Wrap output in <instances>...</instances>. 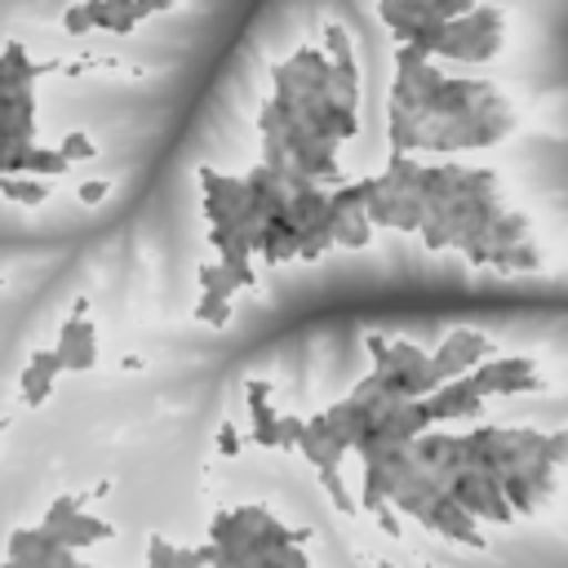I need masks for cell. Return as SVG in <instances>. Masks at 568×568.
<instances>
[{
    "mask_svg": "<svg viewBox=\"0 0 568 568\" xmlns=\"http://www.w3.org/2000/svg\"><path fill=\"white\" fill-rule=\"evenodd\" d=\"M53 382H58V377H49V373H44V377H40L31 390H22V404H27V408H40V404L53 395Z\"/></svg>",
    "mask_w": 568,
    "mask_h": 568,
    "instance_id": "obj_46",
    "label": "cell"
},
{
    "mask_svg": "<svg viewBox=\"0 0 568 568\" xmlns=\"http://www.w3.org/2000/svg\"><path fill=\"white\" fill-rule=\"evenodd\" d=\"M213 448H217L222 457H240V448H244V444H240V430H235L231 422H222L217 435H213Z\"/></svg>",
    "mask_w": 568,
    "mask_h": 568,
    "instance_id": "obj_38",
    "label": "cell"
},
{
    "mask_svg": "<svg viewBox=\"0 0 568 568\" xmlns=\"http://www.w3.org/2000/svg\"><path fill=\"white\" fill-rule=\"evenodd\" d=\"M497 49H501V36H479V40H470V58L466 62H493Z\"/></svg>",
    "mask_w": 568,
    "mask_h": 568,
    "instance_id": "obj_41",
    "label": "cell"
},
{
    "mask_svg": "<svg viewBox=\"0 0 568 568\" xmlns=\"http://www.w3.org/2000/svg\"><path fill=\"white\" fill-rule=\"evenodd\" d=\"M106 195H111V182H106V178H93V182H80V186H75V200H80V204H102Z\"/></svg>",
    "mask_w": 568,
    "mask_h": 568,
    "instance_id": "obj_40",
    "label": "cell"
},
{
    "mask_svg": "<svg viewBox=\"0 0 568 568\" xmlns=\"http://www.w3.org/2000/svg\"><path fill=\"white\" fill-rule=\"evenodd\" d=\"M0 195H4L9 204H22V209H40L49 191H44V182H40V178H9V173H4V178H0Z\"/></svg>",
    "mask_w": 568,
    "mask_h": 568,
    "instance_id": "obj_4",
    "label": "cell"
},
{
    "mask_svg": "<svg viewBox=\"0 0 568 568\" xmlns=\"http://www.w3.org/2000/svg\"><path fill=\"white\" fill-rule=\"evenodd\" d=\"M288 541H293V546H306V541H311V528H288Z\"/></svg>",
    "mask_w": 568,
    "mask_h": 568,
    "instance_id": "obj_58",
    "label": "cell"
},
{
    "mask_svg": "<svg viewBox=\"0 0 568 568\" xmlns=\"http://www.w3.org/2000/svg\"><path fill=\"white\" fill-rule=\"evenodd\" d=\"M71 320H89V297H75L71 302Z\"/></svg>",
    "mask_w": 568,
    "mask_h": 568,
    "instance_id": "obj_56",
    "label": "cell"
},
{
    "mask_svg": "<svg viewBox=\"0 0 568 568\" xmlns=\"http://www.w3.org/2000/svg\"><path fill=\"white\" fill-rule=\"evenodd\" d=\"M62 31H67V36H84V31H93L89 9H84V4H67V13H62Z\"/></svg>",
    "mask_w": 568,
    "mask_h": 568,
    "instance_id": "obj_36",
    "label": "cell"
},
{
    "mask_svg": "<svg viewBox=\"0 0 568 568\" xmlns=\"http://www.w3.org/2000/svg\"><path fill=\"white\" fill-rule=\"evenodd\" d=\"M111 488H115V484H111V479H98V484H93V493H89V497H106V493H111Z\"/></svg>",
    "mask_w": 568,
    "mask_h": 568,
    "instance_id": "obj_59",
    "label": "cell"
},
{
    "mask_svg": "<svg viewBox=\"0 0 568 568\" xmlns=\"http://www.w3.org/2000/svg\"><path fill=\"white\" fill-rule=\"evenodd\" d=\"M40 524L36 528H13L9 532V541H4V559H31L36 550H40Z\"/></svg>",
    "mask_w": 568,
    "mask_h": 568,
    "instance_id": "obj_19",
    "label": "cell"
},
{
    "mask_svg": "<svg viewBox=\"0 0 568 568\" xmlns=\"http://www.w3.org/2000/svg\"><path fill=\"white\" fill-rule=\"evenodd\" d=\"M195 320L209 324V328H226V324H231V302L217 297V293H200V302H195Z\"/></svg>",
    "mask_w": 568,
    "mask_h": 568,
    "instance_id": "obj_13",
    "label": "cell"
},
{
    "mask_svg": "<svg viewBox=\"0 0 568 568\" xmlns=\"http://www.w3.org/2000/svg\"><path fill=\"white\" fill-rule=\"evenodd\" d=\"M222 271H226L240 288H257V271H253V262H222Z\"/></svg>",
    "mask_w": 568,
    "mask_h": 568,
    "instance_id": "obj_43",
    "label": "cell"
},
{
    "mask_svg": "<svg viewBox=\"0 0 568 568\" xmlns=\"http://www.w3.org/2000/svg\"><path fill=\"white\" fill-rule=\"evenodd\" d=\"M71 524H75V528H80L89 541H111V537H115V524H106L102 515H84V510H80Z\"/></svg>",
    "mask_w": 568,
    "mask_h": 568,
    "instance_id": "obj_27",
    "label": "cell"
},
{
    "mask_svg": "<svg viewBox=\"0 0 568 568\" xmlns=\"http://www.w3.org/2000/svg\"><path fill=\"white\" fill-rule=\"evenodd\" d=\"M444 342H448L470 368H479L484 359H493V342H488L479 328H453V333H444Z\"/></svg>",
    "mask_w": 568,
    "mask_h": 568,
    "instance_id": "obj_2",
    "label": "cell"
},
{
    "mask_svg": "<svg viewBox=\"0 0 568 568\" xmlns=\"http://www.w3.org/2000/svg\"><path fill=\"white\" fill-rule=\"evenodd\" d=\"M373 222H368V213L364 209H351L342 222H337V248H364L368 240H373Z\"/></svg>",
    "mask_w": 568,
    "mask_h": 568,
    "instance_id": "obj_5",
    "label": "cell"
},
{
    "mask_svg": "<svg viewBox=\"0 0 568 568\" xmlns=\"http://www.w3.org/2000/svg\"><path fill=\"white\" fill-rule=\"evenodd\" d=\"M546 462H550V466H564V462H568V430H550V439H546Z\"/></svg>",
    "mask_w": 568,
    "mask_h": 568,
    "instance_id": "obj_44",
    "label": "cell"
},
{
    "mask_svg": "<svg viewBox=\"0 0 568 568\" xmlns=\"http://www.w3.org/2000/svg\"><path fill=\"white\" fill-rule=\"evenodd\" d=\"M426 62H435V53L430 49H422V44H399L395 49V75H413V71H422Z\"/></svg>",
    "mask_w": 568,
    "mask_h": 568,
    "instance_id": "obj_21",
    "label": "cell"
},
{
    "mask_svg": "<svg viewBox=\"0 0 568 568\" xmlns=\"http://www.w3.org/2000/svg\"><path fill=\"white\" fill-rule=\"evenodd\" d=\"M532 390H546V377H541V373H519V377H501V390H497V395H532Z\"/></svg>",
    "mask_w": 568,
    "mask_h": 568,
    "instance_id": "obj_30",
    "label": "cell"
},
{
    "mask_svg": "<svg viewBox=\"0 0 568 568\" xmlns=\"http://www.w3.org/2000/svg\"><path fill=\"white\" fill-rule=\"evenodd\" d=\"M248 413H253V444L280 448V408H271V404H248Z\"/></svg>",
    "mask_w": 568,
    "mask_h": 568,
    "instance_id": "obj_7",
    "label": "cell"
},
{
    "mask_svg": "<svg viewBox=\"0 0 568 568\" xmlns=\"http://www.w3.org/2000/svg\"><path fill=\"white\" fill-rule=\"evenodd\" d=\"M27 364H36L40 373H49V377H58V373H67V359L53 351V346H44V351H31V359Z\"/></svg>",
    "mask_w": 568,
    "mask_h": 568,
    "instance_id": "obj_37",
    "label": "cell"
},
{
    "mask_svg": "<svg viewBox=\"0 0 568 568\" xmlns=\"http://www.w3.org/2000/svg\"><path fill=\"white\" fill-rule=\"evenodd\" d=\"M84 493H62V497H53L49 501V510H44V519H40V528H62V524H71L80 510H84Z\"/></svg>",
    "mask_w": 568,
    "mask_h": 568,
    "instance_id": "obj_10",
    "label": "cell"
},
{
    "mask_svg": "<svg viewBox=\"0 0 568 568\" xmlns=\"http://www.w3.org/2000/svg\"><path fill=\"white\" fill-rule=\"evenodd\" d=\"M430 364V355L417 346V342H408V337H390V368H408V373H417V368H426Z\"/></svg>",
    "mask_w": 568,
    "mask_h": 568,
    "instance_id": "obj_15",
    "label": "cell"
},
{
    "mask_svg": "<svg viewBox=\"0 0 568 568\" xmlns=\"http://www.w3.org/2000/svg\"><path fill=\"white\" fill-rule=\"evenodd\" d=\"M524 240H528V213H501V217L493 222V244L515 248V244H524Z\"/></svg>",
    "mask_w": 568,
    "mask_h": 568,
    "instance_id": "obj_11",
    "label": "cell"
},
{
    "mask_svg": "<svg viewBox=\"0 0 568 568\" xmlns=\"http://www.w3.org/2000/svg\"><path fill=\"white\" fill-rule=\"evenodd\" d=\"M80 568H98V564H80Z\"/></svg>",
    "mask_w": 568,
    "mask_h": 568,
    "instance_id": "obj_63",
    "label": "cell"
},
{
    "mask_svg": "<svg viewBox=\"0 0 568 568\" xmlns=\"http://www.w3.org/2000/svg\"><path fill=\"white\" fill-rule=\"evenodd\" d=\"M98 364V328H93V320H84V342L67 355V373H89Z\"/></svg>",
    "mask_w": 568,
    "mask_h": 568,
    "instance_id": "obj_14",
    "label": "cell"
},
{
    "mask_svg": "<svg viewBox=\"0 0 568 568\" xmlns=\"http://www.w3.org/2000/svg\"><path fill=\"white\" fill-rule=\"evenodd\" d=\"M426 568H439V564H426Z\"/></svg>",
    "mask_w": 568,
    "mask_h": 568,
    "instance_id": "obj_64",
    "label": "cell"
},
{
    "mask_svg": "<svg viewBox=\"0 0 568 568\" xmlns=\"http://www.w3.org/2000/svg\"><path fill=\"white\" fill-rule=\"evenodd\" d=\"M501 493L515 506V515H532L537 510V497H532V484L524 479V470H506L501 475Z\"/></svg>",
    "mask_w": 568,
    "mask_h": 568,
    "instance_id": "obj_8",
    "label": "cell"
},
{
    "mask_svg": "<svg viewBox=\"0 0 568 568\" xmlns=\"http://www.w3.org/2000/svg\"><path fill=\"white\" fill-rule=\"evenodd\" d=\"M151 13H160V4H155V0H133V9H129L124 18H133V22H142V18H151Z\"/></svg>",
    "mask_w": 568,
    "mask_h": 568,
    "instance_id": "obj_54",
    "label": "cell"
},
{
    "mask_svg": "<svg viewBox=\"0 0 568 568\" xmlns=\"http://www.w3.org/2000/svg\"><path fill=\"white\" fill-rule=\"evenodd\" d=\"M466 377H470V390H475L479 399H488V395L501 390V377H497V364H493V359H484V364H479L475 373H466Z\"/></svg>",
    "mask_w": 568,
    "mask_h": 568,
    "instance_id": "obj_25",
    "label": "cell"
},
{
    "mask_svg": "<svg viewBox=\"0 0 568 568\" xmlns=\"http://www.w3.org/2000/svg\"><path fill=\"white\" fill-rule=\"evenodd\" d=\"M71 169V160L58 151V146H31V169H27V178H58V173H67Z\"/></svg>",
    "mask_w": 568,
    "mask_h": 568,
    "instance_id": "obj_9",
    "label": "cell"
},
{
    "mask_svg": "<svg viewBox=\"0 0 568 568\" xmlns=\"http://www.w3.org/2000/svg\"><path fill=\"white\" fill-rule=\"evenodd\" d=\"M324 120H328V129H333L337 142L359 138V115H355V106H342L337 98H324Z\"/></svg>",
    "mask_w": 568,
    "mask_h": 568,
    "instance_id": "obj_6",
    "label": "cell"
},
{
    "mask_svg": "<svg viewBox=\"0 0 568 568\" xmlns=\"http://www.w3.org/2000/svg\"><path fill=\"white\" fill-rule=\"evenodd\" d=\"M248 235H253V253H257L266 266H280V244H284V240H280V231H275L271 222H262V226H257V231H248Z\"/></svg>",
    "mask_w": 568,
    "mask_h": 568,
    "instance_id": "obj_20",
    "label": "cell"
},
{
    "mask_svg": "<svg viewBox=\"0 0 568 568\" xmlns=\"http://www.w3.org/2000/svg\"><path fill=\"white\" fill-rule=\"evenodd\" d=\"M0 93H9V62L0 58Z\"/></svg>",
    "mask_w": 568,
    "mask_h": 568,
    "instance_id": "obj_60",
    "label": "cell"
},
{
    "mask_svg": "<svg viewBox=\"0 0 568 568\" xmlns=\"http://www.w3.org/2000/svg\"><path fill=\"white\" fill-rule=\"evenodd\" d=\"M200 209H204L209 226H231V217H235V213H231V209H226L217 195H204V200H200Z\"/></svg>",
    "mask_w": 568,
    "mask_h": 568,
    "instance_id": "obj_42",
    "label": "cell"
},
{
    "mask_svg": "<svg viewBox=\"0 0 568 568\" xmlns=\"http://www.w3.org/2000/svg\"><path fill=\"white\" fill-rule=\"evenodd\" d=\"M280 142H284V151H288V155H302V151L311 146V124H306L302 115H297V120H288Z\"/></svg>",
    "mask_w": 568,
    "mask_h": 568,
    "instance_id": "obj_26",
    "label": "cell"
},
{
    "mask_svg": "<svg viewBox=\"0 0 568 568\" xmlns=\"http://www.w3.org/2000/svg\"><path fill=\"white\" fill-rule=\"evenodd\" d=\"M395 209H399V195H390V191L368 195V204H364V213H368V222L377 231H395Z\"/></svg>",
    "mask_w": 568,
    "mask_h": 568,
    "instance_id": "obj_16",
    "label": "cell"
},
{
    "mask_svg": "<svg viewBox=\"0 0 568 568\" xmlns=\"http://www.w3.org/2000/svg\"><path fill=\"white\" fill-rule=\"evenodd\" d=\"M209 541H213V546H235V515H231V510H213V519H209Z\"/></svg>",
    "mask_w": 568,
    "mask_h": 568,
    "instance_id": "obj_28",
    "label": "cell"
},
{
    "mask_svg": "<svg viewBox=\"0 0 568 568\" xmlns=\"http://www.w3.org/2000/svg\"><path fill=\"white\" fill-rule=\"evenodd\" d=\"M284 115H280V106H275V98H266L262 102V111H257V129H262V138H284Z\"/></svg>",
    "mask_w": 568,
    "mask_h": 568,
    "instance_id": "obj_29",
    "label": "cell"
},
{
    "mask_svg": "<svg viewBox=\"0 0 568 568\" xmlns=\"http://www.w3.org/2000/svg\"><path fill=\"white\" fill-rule=\"evenodd\" d=\"M320 484H324V493H328V501L342 510V515H355L359 510V501L346 493V484H342V466H324L320 470Z\"/></svg>",
    "mask_w": 568,
    "mask_h": 568,
    "instance_id": "obj_12",
    "label": "cell"
},
{
    "mask_svg": "<svg viewBox=\"0 0 568 568\" xmlns=\"http://www.w3.org/2000/svg\"><path fill=\"white\" fill-rule=\"evenodd\" d=\"M324 209H328V191H324L320 182H311V186L293 191V200H288V217H293L297 226H311Z\"/></svg>",
    "mask_w": 568,
    "mask_h": 568,
    "instance_id": "obj_3",
    "label": "cell"
},
{
    "mask_svg": "<svg viewBox=\"0 0 568 568\" xmlns=\"http://www.w3.org/2000/svg\"><path fill=\"white\" fill-rule=\"evenodd\" d=\"M426 408H430V417L439 426V422H453V417H479L484 413V399L470 390V377H457V382H444L426 399Z\"/></svg>",
    "mask_w": 568,
    "mask_h": 568,
    "instance_id": "obj_1",
    "label": "cell"
},
{
    "mask_svg": "<svg viewBox=\"0 0 568 568\" xmlns=\"http://www.w3.org/2000/svg\"><path fill=\"white\" fill-rule=\"evenodd\" d=\"M257 164H266V169L284 173V169L293 164V155L284 151V142H280V138H262V160H257Z\"/></svg>",
    "mask_w": 568,
    "mask_h": 568,
    "instance_id": "obj_31",
    "label": "cell"
},
{
    "mask_svg": "<svg viewBox=\"0 0 568 568\" xmlns=\"http://www.w3.org/2000/svg\"><path fill=\"white\" fill-rule=\"evenodd\" d=\"M280 559H284V568H311V555L302 550V546H284V550H275Z\"/></svg>",
    "mask_w": 568,
    "mask_h": 568,
    "instance_id": "obj_51",
    "label": "cell"
},
{
    "mask_svg": "<svg viewBox=\"0 0 568 568\" xmlns=\"http://www.w3.org/2000/svg\"><path fill=\"white\" fill-rule=\"evenodd\" d=\"M58 151L75 164V160H98V142L89 138V133H80V129H71V133H62V142H58Z\"/></svg>",
    "mask_w": 568,
    "mask_h": 568,
    "instance_id": "obj_22",
    "label": "cell"
},
{
    "mask_svg": "<svg viewBox=\"0 0 568 568\" xmlns=\"http://www.w3.org/2000/svg\"><path fill=\"white\" fill-rule=\"evenodd\" d=\"M111 9H115V13H129V9H133V0H111Z\"/></svg>",
    "mask_w": 568,
    "mask_h": 568,
    "instance_id": "obj_61",
    "label": "cell"
},
{
    "mask_svg": "<svg viewBox=\"0 0 568 568\" xmlns=\"http://www.w3.org/2000/svg\"><path fill=\"white\" fill-rule=\"evenodd\" d=\"M488 266H493V271H501V275H510V271H515V248H506V244H493V253H488Z\"/></svg>",
    "mask_w": 568,
    "mask_h": 568,
    "instance_id": "obj_48",
    "label": "cell"
},
{
    "mask_svg": "<svg viewBox=\"0 0 568 568\" xmlns=\"http://www.w3.org/2000/svg\"><path fill=\"white\" fill-rule=\"evenodd\" d=\"M488 253H493V244H470L466 248V262L470 266H488Z\"/></svg>",
    "mask_w": 568,
    "mask_h": 568,
    "instance_id": "obj_55",
    "label": "cell"
},
{
    "mask_svg": "<svg viewBox=\"0 0 568 568\" xmlns=\"http://www.w3.org/2000/svg\"><path fill=\"white\" fill-rule=\"evenodd\" d=\"M146 568H178V546L164 541L160 532L146 537Z\"/></svg>",
    "mask_w": 568,
    "mask_h": 568,
    "instance_id": "obj_23",
    "label": "cell"
},
{
    "mask_svg": "<svg viewBox=\"0 0 568 568\" xmlns=\"http://www.w3.org/2000/svg\"><path fill=\"white\" fill-rule=\"evenodd\" d=\"M302 435H306V417H297V413H280V448H297Z\"/></svg>",
    "mask_w": 568,
    "mask_h": 568,
    "instance_id": "obj_35",
    "label": "cell"
},
{
    "mask_svg": "<svg viewBox=\"0 0 568 568\" xmlns=\"http://www.w3.org/2000/svg\"><path fill=\"white\" fill-rule=\"evenodd\" d=\"M377 4H399V0H377Z\"/></svg>",
    "mask_w": 568,
    "mask_h": 568,
    "instance_id": "obj_62",
    "label": "cell"
},
{
    "mask_svg": "<svg viewBox=\"0 0 568 568\" xmlns=\"http://www.w3.org/2000/svg\"><path fill=\"white\" fill-rule=\"evenodd\" d=\"M324 53H328L333 62L355 58V53H351V36H346V27H342V22H324Z\"/></svg>",
    "mask_w": 568,
    "mask_h": 568,
    "instance_id": "obj_24",
    "label": "cell"
},
{
    "mask_svg": "<svg viewBox=\"0 0 568 568\" xmlns=\"http://www.w3.org/2000/svg\"><path fill=\"white\" fill-rule=\"evenodd\" d=\"M306 430H311L315 439H328V435H333V417H328V413H311V417H306Z\"/></svg>",
    "mask_w": 568,
    "mask_h": 568,
    "instance_id": "obj_50",
    "label": "cell"
},
{
    "mask_svg": "<svg viewBox=\"0 0 568 568\" xmlns=\"http://www.w3.org/2000/svg\"><path fill=\"white\" fill-rule=\"evenodd\" d=\"M364 351L373 355V368L377 373H390V337L386 333H368L364 337Z\"/></svg>",
    "mask_w": 568,
    "mask_h": 568,
    "instance_id": "obj_32",
    "label": "cell"
},
{
    "mask_svg": "<svg viewBox=\"0 0 568 568\" xmlns=\"http://www.w3.org/2000/svg\"><path fill=\"white\" fill-rule=\"evenodd\" d=\"M231 240H235V231H231V226H209V244H213L217 253H226V248H231Z\"/></svg>",
    "mask_w": 568,
    "mask_h": 568,
    "instance_id": "obj_52",
    "label": "cell"
},
{
    "mask_svg": "<svg viewBox=\"0 0 568 568\" xmlns=\"http://www.w3.org/2000/svg\"><path fill=\"white\" fill-rule=\"evenodd\" d=\"M244 399H248V404H266V399H271V382H262V377L244 382Z\"/></svg>",
    "mask_w": 568,
    "mask_h": 568,
    "instance_id": "obj_49",
    "label": "cell"
},
{
    "mask_svg": "<svg viewBox=\"0 0 568 568\" xmlns=\"http://www.w3.org/2000/svg\"><path fill=\"white\" fill-rule=\"evenodd\" d=\"M120 368H129V373H138V368H146V359H142V355H124V359H120Z\"/></svg>",
    "mask_w": 568,
    "mask_h": 568,
    "instance_id": "obj_57",
    "label": "cell"
},
{
    "mask_svg": "<svg viewBox=\"0 0 568 568\" xmlns=\"http://www.w3.org/2000/svg\"><path fill=\"white\" fill-rule=\"evenodd\" d=\"M373 519H377V528H382V532H386L390 541H399V537H404V524H399V510H395L390 501H377V506H373Z\"/></svg>",
    "mask_w": 568,
    "mask_h": 568,
    "instance_id": "obj_33",
    "label": "cell"
},
{
    "mask_svg": "<svg viewBox=\"0 0 568 568\" xmlns=\"http://www.w3.org/2000/svg\"><path fill=\"white\" fill-rule=\"evenodd\" d=\"M195 280H200V293H213L222 284V262H200L195 266Z\"/></svg>",
    "mask_w": 568,
    "mask_h": 568,
    "instance_id": "obj_45",
    "label": "cell"
},
{
    "mask_svg": "<svg viewBox=\"0 0 568 568\" xmlns=\"http://www.w3.org/2000/svg\"><path fill=\"white\" fill-rule=\"evenodd\" d=\"M84 9H89L93 31H111V27H115V9H111V0H84Z\"/></svg>",
    "mask_w": 568,
    "mask_h": 568,
    "instance_id": "obj_39",
    "label": "cell"
},
{
    "mask_svg": "<svg viewBox=\"0 0 568 568\" xmlns=\"http://www.w3.org/2000/svg\"><path fill=\"white\" fill-rule=\"evenodd\" d=\"M515 271H541V253L524 240V244H515Z\"/></svg>",
    "mask_w": 568,
    "mask_h": 568,
    "instance_id": "obj_47",
    "label": "cell"
},
{
    "mask_svg": "<svg viewBox=\"0 0 568 568\" xmlns=\"http://www.w3.org/2000/svg\"><path fill=\"white\" fill-rule=\"evenodd\" d=\"M519 470H524V479L532 484V497H546V493H555V466H550L546 457H528Z\"/></svg>",
    "mask_w": 568,
    "mask_h": 568,
    "instance_id": "obj_18",
    "label": "cell"
},
{
    "mask_svg": "<svg viewBox=\"0 0 568 568\" xmlns=\"http://www.w3.org/2000/svg\"><path fill=\"white\" fill-rule=\"evenodd\" d=\"M422 226H426V200H422V195H399L395 231H417V235H422Z\"/></svg>",
    "mask_w": 568,
    "mask_h": 568,
    "instance_id": "obj_17",
    "label": "cell"
},
{
    "mask_svg": "<svg viewBox=\"0 0 568 568\" xmlns=\"http://www.w3.org/2000/svg\"><path fill=\"white\" fill-rule=\"evenodd\" d=\"M178 568H204L200 546H178Z\"/></svg>",
    "mask_w": 568,
    "mask_h": 568,
    "instance_id": "obj_53",
    "label": "cell"
},
{
    "mask_svg": "<svg viewBox=\"0 0 568 568\" xmlns=\"http://www.w3.org/2000/svg\"><path fill=\"white\" fill-rule=\"evenodd\" d=\"M422 244H426L430 253H439V248H453V231H448L444 222L426 217V226H422Z\"/></svg>",
    "mask_w": 568,
    "mask_h": 568,
    "instance_id": "obj_34",
    "label": "cell"
}]
</instances>
